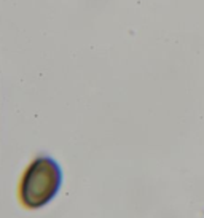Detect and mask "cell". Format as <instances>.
Segmentation results:
<instances>
[{
	"label": "cell",
	"mask_w": 204,
	"mask_h": 218,
	"mask_svg": "<svg viewBox=\"0 0 204 218\" xmlns=\"http://www.w3.org/2000/svg\"><path fill=\"white\" fill-rule=\"evenodd\" d=\"M62 183L61 167L53 158H35L21 178L19 199L27 209H40L51 202Z\"/></svg>",
	"instance_id": "obj_1"
}]
</instances>
